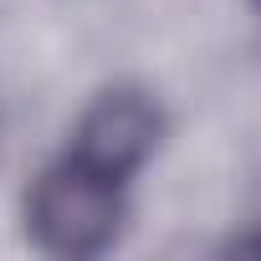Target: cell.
I'll use <instances>...</instances> for the list:
<instances>
[{
	"instance_id": "obj_4",
	"label": "cell",
	"mask_w": 261,
	"mask_h": 261,
	"mask_svg": "<svg viewBox=\"0 0 261 261\" xmlns=\"http://www.w3.org/2000/svg\"><path fill=\"white\" fill-rule=\"evenodd\" d=\"M256 6H261V0H256Z\"/></svg>"
},
{
	"instance_id": "obj_1",
	"label": "cell",
	"mask_w": 261,
	"mask_h": 261,
	"mask_svg": "<svg viewBox=\"0 0 261 261\" xmlns=\"http://www.w3.org/2000/svg\"><path fill=\"white\" fill-rule=\"evenodd\" d=\"M123 215V185L77 159L51 164L26 195V230L46 256H102L118 241Z\"/></svg>"
},
{
	"instance_id": "obj_3",
	"label": "cell",
	"mask_w": 261,
	"mask_h": 261,
	"mask_svg": "<svg viewBox=\"0 0 261 261\" xmlns=\"http://www.w3.org/2000/svg\"><path fill=\"white\" fill-rule=\"evenodd\" d=\"M230 251H256L261 256V236H241V241H230Z\"/></svg>"
},
{
	"instance_id": "obj_2",
	"label": "cell",
	"mask_w": 261,
	"mask_h": 261,
	"mask_svg": "<svg viewBox=\"0 0 261 261\" xmlns=\"http://www.w3.org/2000/svg\"><path fill=\"white\" fill-rule=\"evenodd\" d=\"M159 134H164L159 102L149 92H139V87H113L82 113L67 159L128 185V174H139L144 159L159 149Z\"/></svg>"
}]
</instances>
